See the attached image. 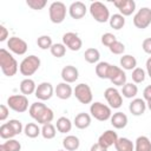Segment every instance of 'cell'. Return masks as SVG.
I'll return each mask as SVG.
<instances>
[{
    "label": "cell",
    "mask_w": 151,
    "mask_h": 151,
    "mask_svg": "<svg viewBox=\"0 0 151 151\" xmlns=\"http://www.w3.org/2000/svg\"><path fill=\"white\" fill-rule=\"evenodd\" d=\"M28 113L38 124L41 125L51 123L54 118L53 111L41 101L33 103L28 109Z\"/></svg>",
    "instance_id": "6da1fadb"
},
{
    "label": "cell",
    "mask_w": 151,
    "mask_h": 151,
    "mask_svg": "<svg viewBox=\"0 0 151 151\" xmlns=\"http://www.w3.org/2000/svg\"><path fill=\"white\" fill-rule=\"evenodd\" d=\"M18 61L5 48L0 50V67L5 76L13 77L18 72Z\"/></svg>",
    "instance_id": "7a4b0ae2"
},
{
    "label": "cell",
    "mask_w": 151,
    "mask_h": 151,
    "mask_svg": "<svg viewBox=\"0 0 151 151\" xmlns=\"http://www.w3.org/2000/svg\"><path fill=\"white\" fill-rule=\"evenodd\" d=\"M40 64H41L40 59H39L37 55L31 54V55L25 57V58L22 59V61H21L20 65H19V71H20V73H21L22 76L29 77V76L34 74V73L39 70Z\"/></svg>",
    "instance_id": "3957f363"
},
{
    "label": "cell",
    "mask_w": 151,
    "mask_h": 151,
    "mask_svg": "<svg viewBox=\"0 0 151 151\" xmlns=\"http://www.w3.org/2000/svg\"><path fill=\"white\" fill-rule=\"evenodd\" d=\"M90 13L92 15V18L97 21V22H106L110 20V11L107 8L106 5H104L100 1H94L91 2L90 5Z\"/></svg>",
    "instance_id": "277c9868"
},
{
    "label": "cell",
    "mask_w": 151,
    "mask_h": 151,
    "mask_svg": "<svg viewBox=\"0 0 151 151\" xmlns=\"http://www.w3.org/2000/svg\"><path fill=\"white\" fill-rule=\"evenodd\" d=\"M66 5L61 1H54L50 5L48 15L53 24H61L66 18Z\"/></svg>",
    "instance_id": "5b68a950"
},
{
    "label": "cell",
    "mask_w": 151,
    "mask_h": 151,
    "mask_svg": "<svg viewBox=\"0 0 151 151\" xmlns=\"http://www.w3.org/2000/svg\"><path fill=\"white\" fill-rule=\"evenodd\" d=\"M90 113L94 119H97L99 122H105V120L110 119L111 116H112L111 107L100 103V101H94V103L91 104Z\"/></svg>",
    "instance_id": "8992f818"
},
{
    "label": "cell",
    "mask_w": 151,
    "mask_h": 151,
    "mask_svg": "<svg viewBox=\"0 0 151 151\" xmlns=\"http://www.w3.org/2000/svg\"><path fill=\"white\" fill-rule=\"evenodd\" d=\"M7 106L18 113H22L29 109L28 107V98L25 94H13V96L8 97Z\"/></svg>",
    "instance_id": "52a82bcc"
},
{
    "label": "cell",
    "mask_w": 151,
    "mask_h": 151,
    "mask_svg": "<svg viewBox=\"0 0 151 151\" xmlns=\"http://www.w3.org/2000/svg\"><path fill=\"white\" fill-rule=\"evenodd\" d=\"M73 96L81 104H90V103H92V99H93L91 87L87 84H84V83L76 85V87L73 90Z\"/></svg>",
    "instance_id": "ba28073f"
},
{
    "label": "cell",
    "mask_w": 151,
    "mask_h": 151,
    "mask_svg": "<svg viewBox=\"0 0 151 151\" xmlns=\"http://www.w3.org/2000/svg\"><path fill=\"white\" fill-rule=\"evenodd\" d=\"M151 24V9L149 7H142L133 17V25L137 28L144 29Z\"/></svg>",
    "instance_id": "9c48e42d"
},
{
    "label": "cell",
    "mask_w": 151,
    "mask_h": 151,
    "mask_svg": "<svg viewBox=\"0 0 151 151\" xmlns=\"http://www.w3.org/2000/svg\"><path fill=\"white\" fill-rule=\"evenodd\" d=\"M104 97L111 109H119L123 105V97L116 87H107L104 92Z\"/></svg>",
    "instance_id": "30bf717a"
},
{
    "label": "cell",
    "mask_w": 151,
    "mask_h": 151,
    "mask_svg": "<svg viewBox=\"0 0 151 151\" xmlns=\"http://www.w3.org/2000/svg\"><path fill=\"white\" fill-rule=\"evenodd\" d=\"M107 79L116 86H124L127 81H126V74L124 72V70L122 67L111 65L110 71H109V77Z\"/></svg>",
    "instance_id": "8fae6325"
},
{
    "label": "cell",
    "mask_w": 151,
    "mask_h": 151,
    "mask_svg": "<svg viewBox=\"0 0 151 151\" xmlns=\"http://www.w3.org/2000/svg\"><path fill=\"white\" fill-rule=\"evenodd\" d=\"M7 47L9 48L11 52L18 54V55H22L27 52V42L21 39V38H18V37H11L8 40H7Z\"/></svg>",
    "instance_id": "7c38bea8"
},
{
    "label": "cell",
    "mask_w": 151,
    "mask_h": 151,
    "mask_svg": "<svg viewBox=\"0 0 151 151\" xmlns=\"http://www.w3.org/2000/svg\"><path fill=\"white\" fill-rule=\"evenodd\" d=\"M63 44L71 51L76 52L79 51L83 46V41L79 38V35L74 32H67L63 35Z\"/></svg>",
    "instance_id": "4fadbf2b"
},
{
    "label": "cell",
    "mask_w": 151,
    "mask_h": 151,
    "mask_svg": "<svg viewBox=\"0 0 151 151\" xmlns=\"http://www.w3.org/2000/svg\"><path fill=\"white\" fill-rule=\"evenodd\" d=\"M53 93H54V88H53L52 84L51 83H47V81H42V83H40L37 86V90H35V94L34 96L39 100L44 101V100L51 99L52 96H53Z\"/></svg>",
    "instance_id": "5bb4252c"
},
{
    "label": "cell",
    "mask_w": 151,
    "mask_h": 151,
    "mask_svg": "<svg viewBox=\"0 0 151 151\" xmlns=\"http://www.w3.org/2000/svg\"><path fill=\"white\" fill-rule=\"evenodd\" d=\"M113 5L117 7V9H119L123 17L131 15L136 9V2L133 0H114Z\"/></svg>",
    "instance_id": "9a60e30c"
},
{
    "label": "cell",
    "mask_w": 151,
    "mask_h": 151,
    "mask_svg": "<svg viewBox=\"0 0 151 151\" xmlns=\"http://www.w3.org/2000/svg\"><path fill=\"white\" fill-rule=\"evenodd\" d=\"M86 11H87L86 5L81 1H74L68 7V13H70L71 18L76 19V20H79V19L84 18L85 14H86Z\"/></svg>",
    "instance_id": "2e32d148"
},
{
    "label": "cell",
    "mask_w": 151,
    "mask_h": 151,
    "mask_svg": "<svg viewBox=\"0 0 151 151\" xmlns=\"http://www.w3.org/2000/svg\"><path fill=\"white\" fill-rule=\"evenodd\" d=\"M118 138H119V137H118V134H117L116 131H113V130H106L105 132H103V133L99 136L98 143H99L100 145H103L104 147L109 149L110 146H112V145L116 144V142L118 140Z\"/></svg>",
    "instance_id": "e0dca14e"
},
{
    "label": "cell",
    "mask_w": 151,
    "mask_h": 151,
    "mask_svg": "<svg viewBox=\"0 0 151 151\" xmlns=\"http://www.w3.org/2000/svg\"><path fill=\"white\" fill-rule=\"evenodd\" d=\"M61 78L67 84L74 83L79 78L78 68L76 66H73V65H66V66H64L63 70H61Z\"/></svg>",
    "instance_id": "ac0fdd59"
},
{
    "label": "cell",
    "mask_w": 151,
    "mask_h": 151,
    "mask_svg": "<svg viewBox=\"0 0 151 151\" xmlns=\"http://www.w3.org/2000/svg\"><path fill=\"white\" fill-rule=\"evenodd\" d=\"M54 93H55V96L59 99L66 100V99H68L73 94V90H72V87H71L70 84L63 81V83H59L57 85V87L54 88Z\"/></svg>",
    "instance_id": "d6986e66"
},
{
    "label": "cell",
    "mask_w": 151,
    "mask_h": 151,
    "mask_svg": "<svg viewBox=\"0 0 151 151\" xmlns=\"http://www.w3.org/2000/svg\"><path fill=\"white\" fill-rule=\"evenodd\" d=\"M129 110L133 116H142L146 110V103L142 98H134L130 103Z\"/></svg>",
    "instance_id": "ffe728a7"
},
{
    "label": "cell",
    "mask_w": 151,
    "mask_h": 151,
    "mask_svg": "<svg viewBox=\"0 0 151 151\" xmlns=\"http://www.w3.org/2000/svg\"><path fill=\"white\" fill-rule=\"evenodd\" d=\"M73 124L76 125V127H78L80 130L87 129L91 125V116L86 112H80L74 117Z\"/></svg>",
    "instance_id": "44dd1931"
},
{
    "label": "cell",
    "mask_w": 151,
    "mask_h": 151,
    "mask_svg": "<svg viewBox=\"0 0 151 151\" xmlns=\"http://www.w3.org/2000/svg\"><path fill=\"white\" fill-rule=\"evenodd\" d=\"M111 124L114 129H124L127 125V116L123 112H116L110 118Z\"/></svg>",
    "instance_id": "7402d4cb"
},
{
    "label": "cell",
    "mask_w": 151,
    "mask_h": 151,
    "mask_svg": "<svg viewBox=\"0 0 151 151\" xmlns=\"http://www.w3.org/2000/svg\"><path fill=\"white\" fill-rule=\"evenodd\" d=\"M63 146L66 151H76L80 146V140L77 136L68 134L63 139Z\"/></svg>",
    "instance_id": "603a6c76"
},
{
    "label": "cell",
    "mask_w": 151,
    "mask_h": 151,
    "mask_svg": "<svg viewBox=\"0 0 151 151\" xmlns=\"http://www.w3.org/2000/svg\"><path fill=\"white\" fill-rule=\"evenodd\" d=\"M119 63H120L122 68L126 71H133L137 67V59L131 54H124L120 58Z\"/></svg>",
    "instance_id": "cb8c5ba5"
},
{
    "label": "cell",
    "mask_w": 151,
    "mask_h": 151,
    "mask_svg": "<svg viewBox=\"0 0 151 151\" xmlns=\"http://www.w3.org/2000/svg\"><path fill=\"white\" fill-rule=\"evenodd\" d=\"M35 90H37V85H35L33 79L25 78L24 80H21V83H20V92L22 94L28 96V94L35 93Z\"/></svg>",
    "instance_id": "d4e9b609"
},
{
    "label": "cell",
    "mask_w": 151,
    "mask_h": 151,
    "mask_svg": "<svg viewBox=\"0 0 151 151\" xmlns=\"http://www.w3.org/2000/svg\"><path fill=\"white\" fill-rule=\"evenodd\" d=\"M116 151H134V144L125 137L118 138V140L114 144Z\"/></svg>",
    "instance_id": "484cf974"
},
{
    "label": "cell",
    "mask_w": 151,
    "mask_h": 151,
    "mask_svg": "<svg viewBox=\"0 0 151 151\" xmlns=\"http://www.w3.org/2000/svg\"><path fill=\"white\" fill-rule=\"evenodd\" d=\"M134 151H151V140L146 136L137 137L134 142Z\"/></svg>",
    "instance_id": "4316f807"
},
{
    "label": "cell",
    "mask_w": 151,
    "mask_h": 151,
    "mask_svg": "<svg viewBox=\"0 0 151 151\" xmlns=\"http://www.w3.org/2000/svg\"><path fill=\"white\" fill-rule=\"evenodd\" d=\"M55 127L60 133H67L72 129V122L66 117H59L57 119Z\"/></svg>",
    "instance_id": "83f0119b"
},
{
    "label": "cell",
    "mask_w": 151,
    "mask_h": 151,
    "mask_svg": "<svg viewBox=\"0 0 151 151\" xmlns=\"http://www.w3.org/2000/svg\"><path fill=\"white\" fill-rule=\"evenodd\" d=\"M138 93V86L134 83H126L123 87H122V94L125 98H134Z\"/></svg>",
    "instance_id": "f1b7e54d"
},
{
    "label": "cell",
    "mask_w": 151,
    "mask_h": 151,
    "mask_svg": "<svg viewBox=\"0 0 151 151\" xmlns=\"http://www.w3.org/2000/svg\"><path fill=\"white\" fill-rule=\"evenodd\" d=\"M24 132L28 138H37L39 134H41V129L35 123H27L24 127Z\"/></svg>",
    "instance_id": "f546056e"
},
{
    "label": "cell",
    "mask_w": 151,
    "mask_h": 151,
    "mask_svg": "<svg viewBox=\"0 0 151 151\" xmlns=\"http://www.w3.org/2000/svg\"><path fill=\"white\" fill-rule=\"evenodd\" d=\"M84 58L85 60L88 63V64H98L99 59H100V53L97 48H93V47H90L85 51L84 53Z\"/></svg>",
    "instance_id": "4dcf8cb0"
},
{
    "label": "cell",
    "mask_w": 151,
    "mask_h": 151,
    "mask_svg": "<svg viewBox=\"0 0 151 151\" xmlns=\"http://www.w3.org/2000/svg\"><path fill=\"white\" fill-rule=\"evenodd\" d=\"M110 67H111V64H109L106 61H99L96 66V74L100 79H107Z\"/></svg>",
    "instance_id": "1f68e13d"
},
{
    "label": "cell",
    "mask_w": 151,
    "mask_h": 151,
    "mask_svg": "<svg viewBox=\"0 0 151 151\" xmlns=\"http://www.w3.org/2000/svg\"><path fill=\"white\" fill-rule=\"evenodd\" d=\"M110 26L113 28V29H120L124 27L125 25V17H123L120 13H117V14H113L110 17Z\"/></svg>",
    "instance_id": "d6a6232c"
},
{
    "label": "cell",
    "mask_w": 151,
    "mask_h": 151,
    "mask_svg": "<svg viewBox=\"0 0 151 151\" xmlns=\"http://www.w3.org/2000/svg\"><path fill=\"white\" fill-rule=\"evenodd\" d=\"M57 134V127L48 123V124H44L42 127H41V136L45 138V139H53Z\"/></svg>",
    "instance_id": "836d02e7"
},
{
    "label": "cell",
    "mask_w": 151,
    "mask_h": 151,
    "mask_svg": "<svg viewBox=\"0 0 151 151\" xmlns=\"http://www.w3.org/2000/svg\"><path fill=\"white\" fill-rule=\"evenodd\" d=\"M14 136H17V133L8 123H4L0 126V137L2 139H12Z\"/></svg>",
    "instance_id": "e575fe53"
},
{
    "label": "cell",
    "mask_w": 151,
    "mask_h": 151,
    "mask_svg": "<svg viewBox=\"0 0 151 151\" xmlns=\"http://www.w3.org/2000/svg\"><path fill=\"white\" fill-rule=\"evenodd\" d=\"M51 51V54L55 58H61L65 55L66 53V46L63 44V42H57V44H53L52 47L50 48Z\"/></svg>",
    "instance_id": "d590c367"
},
{
    "label": "cell",
    "mask_w": 151,
    "mask_h": 151,
    "mask_svg": "<svg viewBox=\"0 0 151 151\" xmlns=\"http://www.w3.org/2000/svg\"><path fill=\"white\" fill-rule=\"evenodd\" d=\"M145 76H146V73L142 67H136L132 71V76H131L132 77V81L134 84H140V83H143L145 80Z\"/></svg>",
    "instance_id": "8d00e7d4"
},
{
    "label": "cell",
    "mask_w": 151,
    "mask_h": 151,
    "mask_svg": "<svg viewBox=\"0 0 151 151\" xmlns=\"http://www.w3.org/2000/svg\"><path fill=\"white\" fill-rule=\"evenodd\" d=\"M37 44L38 46L41 48V50H47V48H51L53 42H52V38L50 35H40L38 39H37Z\"/></svg>",
    "instance_id": "74e56055"
},
{
    "label": "cell",
    "mask_w": 151,
    "mask_h": 151,
    "mask_svg": "<svg viewBox=\"0 0 151 151\" xmlns=\"http://www.w3.org/2000/svg\"><path fill=\"white\" fill-rule=\"evenodd\" d=\"M2 146L6 149V151H20L21 150V144L14 138L7 139V142L2 143Z\"/></svg>",
    "instance_id": "f35d334b"
},
{
    "label": "cell",
    "mask_w": 151,
    "mask_h": 151,
    "mask_svg": "<svg viewBox=\"0 0 151 151\" xmlns=\"http://www.w3.org/2000/svg\"><path fill=\"white\" fill-rule=\"evenodd\" d=\"M26 4H27V6L31 7L32 9L39 11V9H42V8L47 5V1H46V0H27Z\"/></svg>",
    "instance_id": "ab89813d"
},
{
    "label": "cell",
    "mask_w": 151,
    "mask_h": 151,
    "mask_svg": "<svg viewBox=\"0 0 151 151\" xmlns=\"http://www.w3.org/2000/svg\"><path fill=\"white\" fill-rule=\"evenodd\" d=\"M109 48H110L111 53H113V54H123L125 52V45L123 42L118 41V40L114 41Z\"/></svg>",
    "instance_id": "60d3db41"
},
{
    "label": "cell",
    "mask_w": 151,
    "mask_h": 151,
    "mask_svg": "<svg viewBox=\"0 0 151 151\" xmlns=\"http://www.w3.org/2000/svg\"><path fill=\"white\" fill-rule=\"evenodd\" d=\"M114 41H117V38H116V35L114 34H112V33H104L103 35H101V44L104 45V46H107V47H110Z\"/></svg>",
    "instance_id": "b9f144b4"
},
{
    "label": "cell",
    "mask_w": 151,
    "mask_h": 151,
    "mask_svg": "<svg viewBox=\"0 0 151 151\" xmlns=\"http://www.w3.org/2000/svg\"><path fill=\"white\" fill-rule=\"evenodd\" d=\"M8 124L12 126V129L14 130V132H15L17 134H20V133L22 132V130H24L21 122L18 120V119H11V120L8 122Z\"/></svg>",
    "instance_id": "7bdbcfd3"
},
{
    "label": "cell",
    "mask_w": 151,
    "mask_h": 151,
    "mask_svg": "<svg viewBox=\"0 0 151 151\" xmlns=\"http://www.w3.org/2000/svg\"><path fill=\"white\" fill-rule=\"evenodd\" d=\"M8 113H9L8 106H6L5 104L0 105V120H1V122H4V120H6V119H7Z\"/></svg>",
    "instance_id": "ee69618b"
},
{
    "label": "cell",
    "mask_w": 151,
    "mask_h": 151,
    "mask_svg": "<svg viewBox=\"0 0 151 151\" xmlns=\"http://www.w3.org/2000/svg\"><path fill=\"white\" fill-rule=\"evenodd\" d=\"M142 48L145 53L147 54H151V38H146L143 40L142 42Z\"/></svg>",
    "instance_id": "f6af8a7d"
},
{
    "label": "cell",
    "mask_w": 151,
    "mask_h": 151,
    "mask_svg": "<svg viewBox=\"0 0 151 151\" xmlns=\"http://www.w3.org/2000/svg\"><path fill=\"white\" fill-rule=\"evenodd\" d=\"M8 38V31L4 25H0V41H5Z\"/></svg>",
    "instance_id": "bcb514c9"
},
{
    "label": "cell",
    "mask_w": 151,
    "mask_h": 151,
    "mask_svg": "<svg viewBox=\"0 0 151 151\" xmlns=\"http://www.w3.org/2000/svg\"><path fill=\"white\" fill-rule=\"evenodd\" d=\"M143 99L146 100V101L151 100V85H149V86H146L144 88V91H143Z\"/></svg>",
    "instance_id": "7dc6e473"
},
{
    "label": "cell",
    "mask_w": 151,
    "mask_h": 151,
    "mask_svg": "<svg viewBox=\"0 0 151 151\" xmlns=\"http://www.w3.org/2000/svg\"><path fill=\"white\" fill-rule=\"evenodd\" d=\"M90 151H107V149L104 147L103 145H100L99 143H96V144H93V145L91 146Z\"/></svg>",
    "instance_id": "c3c4849f"
},
{
    "label": "cell",
    "mask_w": 151,
    "mask_h": 151,
    "mask_svg": "<svg viewBox=\"0 0 151 151\" xmlns=\"http://www.w3.org/2000/svg\"><path fill=\"white\" fill-rule=\"evenodd\" d=\"M145 66H146V72H147V76L151 78V57H149V58H147Z\"/></svg>",
    "instance_id": "681fc988"
},
{
    "label": "cell",
    "mask_w": 151,
    "mask_h": 151,
    "mask_svg": "<svg viewBox=\"0 0 151 151\" xmlns=\"http://www.w3.org/2000/svg\"><path fill=\"white\" fill-rule=\"evenodd\" d=\"M146 107L151 111V100H149V101H146Z\"/></svg>",
    "instance_id": "f907efd6"
},
{
    "label": "cell",
    "mask_w": 151,
    "mask_h": 151,
    "mask_svg": "<svg viewBox=\"0 0 151 151\" xmlns=\"http://www.w3.org/2000/svg\"><path fill=\"white\" fill-rule=\"evenodd\" d=\"M0 151H6V149H5L4 146H2V144L0 145Z\"/></svg>",
    "instance_id": "816d5d0a"
},
{
    "label": "cell",
    "mask_w": 151,
    "mask_h": 151,
    "mask_svg": "<svg viewBox=\"0 0 151 151\" xmlns=\"http://www.w3.org/2000/svg\"><path fill=\"white\" fill-rule=\"evenodd\" d=\"M57 151H66V150H57Z\"/></svg>",
    "instance_id": "f5cc1de1"
}]
</instances>
